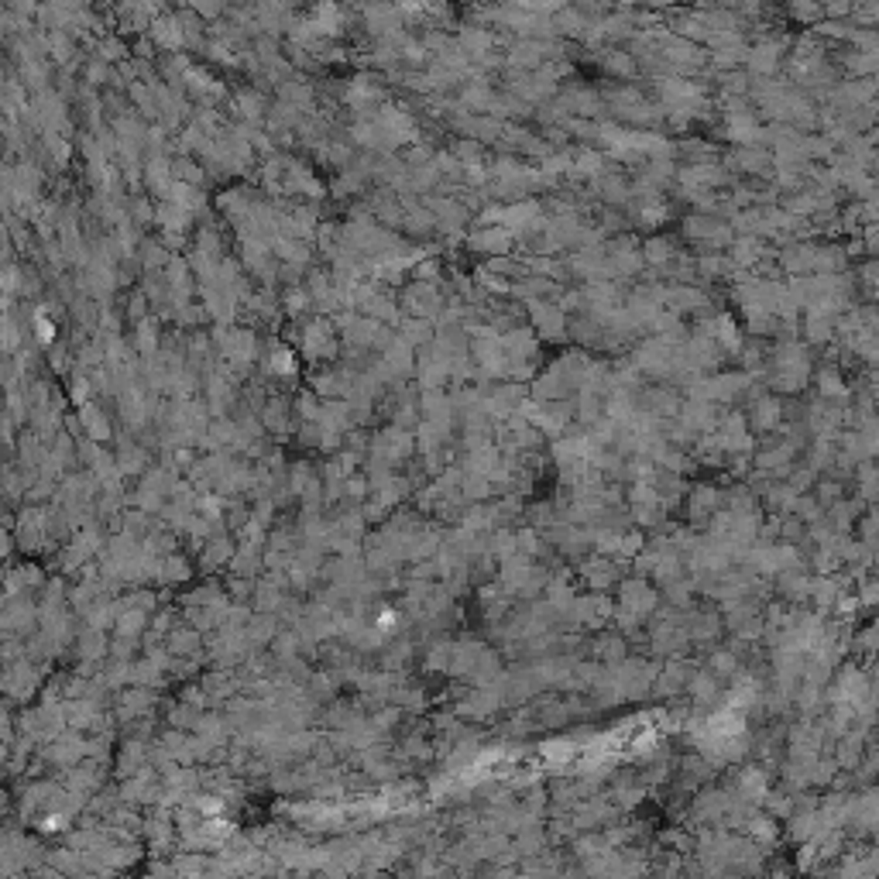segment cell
Returning a JSON list of instances; mask_svg holds the SVG:
<instances>
[{
    "label": "cell",
    "instance_id": "6da1fadb",
    "mask_svg": "<svg viewBox=\"0 0 879 879\" xmlns=\"http://www.w3.org/2000/svg\"><path fill=\"white\" fill-rule=\"evenodd\" d=\"M519 4L532 14H543V11H560L567 0H519Z\"/></svg>",
    "mask_w": 879,
    "mask_h": 879
}]
</instances>
